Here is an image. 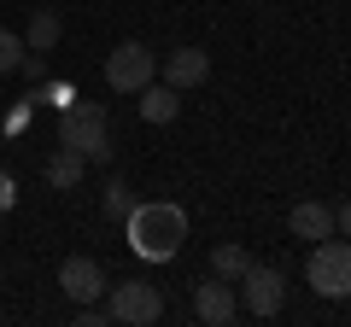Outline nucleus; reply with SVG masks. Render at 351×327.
Returning <instances> with one entry per match:
<instances>
[{
	"label": "nucleus",
	"instance_id": "f257e3e1",
	"mask_svg": "<svg viewBox=\"0 0 351 327\" xmlns=\"http://www.w3.org/2000/svg\"><path fill=\"white\" fill-rule=\"evenodd\" d=\"M123 222H129V246H135L141 257H152V263H170V257L182 252V239H188V211L170 205V199L135 205Z\"/></svg>",
	"mask_w": 351,
	"mask_h": 327
},
{
	"label": "nucleus",
	"instance_id": "7ed1b4c3",
	"mask_svg": "<svg viewBox=\"0 0 351 327\" xmlns=\"http://www.w3.org/2000/svg\"><path fill=\"white\" fill-rule=\"evenodd\" d=\"M304 280H311L322 298H351V239H311V263H304Z\"/></svg>",
	"mask_w": 351,
	"mask_h": 327
},
{
	"label": "nucleus",
	"instance_id": "4468645a",
	"mask_svg": "<svg viewBox=\"0 0 351 327\" xmlns=\"http://www.w3.org/2000/svg\"><path fill=\"white\" fill-rule=\"evenodd\" d=\"M246 269H252L246 246H217V252H211V275H217V280H240Z\"/></svg>",
	"mask_w": 351,
	"mask_h": 327
},
{
	"label": "nucleus",
	"instance_id": "dca6fc26",
	"mask_svg": "<svg viewBox=\"0 0 351 327\" xmlns=\"http://www.w3.org/2000/svg\"><path fill=\"white\" fill-rule=\"evenodd\" d=\"M135 199H129V181H106V216H129Z\"/></svg>",
	"mask_w": 351,
	"mask_h": 327
},
{
	"label": "nucleus",
	"instance_id": "0eeeda50",
	"mask_svg": "<svg viewBox=\"0 0 351 327\" xmlns=\"http://www.w3.org/2000/svg\"><path fill=\"white\" fill-rule=\"evenodd\" d=\"M59 292L71 304H94V298H106V275H100V263L94 257H64L59 263Z\"/></svg>",
	"mask_w": 351,
	"mask_h": 327
},
{
	"label": "nucleus",
	"instance_id": "9b49d317",
	"mask_svg": "<svg viewBox=\"0 0 351 327\" xmlns=\"http://www.w3.org/2000/svg\"><path fill=\"white\" fill-rule=\"evenodd\" d=\"M287 228H293L299 239H328V234H334V205H322V199H304V205H293Z\"/></svg>",
	"mask_w": 351,
	"mask_h": 327
},
{
	"label": "nucleus",
	"instance_id": "f8f14e48",
	"mask_svg": "<svg viewBox=\"0 0 351 327\" xmlns=\"http://www.w3.org/2000/svg\"><path fill=\"white\" fill-rule=\"evenodd\" d=\"M59 12H36V18H29V29H24V47L29 53H53V47H59Z\"/></svg>",
	"mask_w": 351,
	"mask_h": 327
},
{
	"label": "nucleus",
	"instance_id": "20e7f679",
	"mask_svg": "<svg viewBox=\"0 0 351 327\" xmlns=\"http://www.w3.org/2000/svg\"><path fill=\"white\" fill-rule=\"evenodd\" d=\"M152 76H158V59H152L147 41H117L106 53V88L112 94H141Z\"/></svg>",
	"mask_w": 351,
	"mask_h": 327
},
{
	"label": "nucleus",
	"instance_id": "2eb2a0df",
	"mask_svg": "<svg viewBox=\"0 0 351 327\" xmlns=\"http://www.w3.org/2000/svg\"><path fill=\"white\" fill-rule=\"evenodd\" d=\"M24 36H12V29H0V76H12L18 64H24Z\"/></svg>",
	"mask_w": 351,
	"mask_h": 327
},
{
	"label": "nucleus",
	"instance_id": "6ab92c4d",
	"mask_svg": "<svg viewBox=\"0 0 351 327\" xmlns=\"http://www.w3.org/2000/svg\"><path fill=\"white\" fill-rule=\"evenodd\" d=\"M12 199H18V181L6 176V170H0V211H6V205H12Z\"/></svg>",
	"mask_w": 351,
	"mask_h": 327
},
{
	"label": "nucleus",
	"instance_id": "f03ea898",
	"mask_svg": "<svg viewBox=\"0 0 351 327\" xmlns=\"http://www.w3.org/2000/svg\"><path fill=\"white\" fill-rule=\"evenodd\" d=\"M59 146L82 152L88 164H106L112 158V123H106V105L100 100H71L59 117Z\"/></svg>",
	"mask_w": 351,
	"mask_h": 327
},
{
	"label": "nucleus",
	"instance_id": "423d86ee",
	"mask_svg": "<svg viewBox=\"0 0 351 327\" xmlns=\"http://www.w3.org/2000/svg\"><path fill=\"white\" fill-rule=\"evenodd\" d=\"M240 304H246V315H258V322L281 315V304H287V275H281V269L252 263L246 275H240Z\"/></svg>",
	"mask_w": 351,
	"mask_h": 327
},
{
	"label": "nucleus",
	"instance_id": "f3484780",
	"mask_svg": "<svg viewBox=\"0 0 351 327\" xmlns=\"http://www.w3.org/2000/svg\"><path fill=\"white\" fill-rule=\"evenodd\" d=\"M18 70H24L29 82H41V76H47V59H41V53H24V64H18Z\"/></svg>",
	"mask_w": 351,
	"mask_h": 327
},
{
	"label": "nucleus",
	"instance_id": "39448f33",
	"mask_svg": "<svg viewBox=\"0 0 351 327\" xmlns=\"http://www.w3.org/2000/svg\"><path fill=\"white\" fill-rule=\"evenodd\" d=\"M106 315L123 327H152L164 315V292L147 287V280H117L112 292H106Z\"/></svg>",
	"mask_w": 351,
	"mask_h": 327
},
{
	"label": "nucleus",
	"instance_id": "6e6552de",
	"mask_svg": "<svg viewBox=\"0 0 351 327\" xmlns=\"http://www.w3.org/2000/svg\"><path fill=\"white\" fill-rule=\"evenodd\" d=\"M193 315H199V322H211V327H228L240 315V298H234V287H228V280H199V287H193Z\"/></svg>",
	"mask_w": 351,
	"mask_h": 327
},
{
	"label": "nucleus",
	"instance_id": "1a4fd4ad",
	"mask_svg": "<svg viewBox=\"0 0 351 327\" xmlns=\"http://www.w3.org/2000/svg\"><path fill=\"white\" fill-rule=\"evenodd\" d=\"M205 76H211V53H199V47L164 53V82H170V88H199Z\"/></svg>",
	"mask_w": 351,
	"mask_h": 327
},
{
	"label": "nucleus",
	"instance_id": "9d476101",
	"mask_svg": "<svg viewBox=\"0 0 351 327\" xmlns=\"http://www.w3.org/2000/svg\"><path fill=\"white\" fill-rule=\"evenodd\" d=\"M135 100H141V123H176L182 117V88H170V82H147Z\"/></svg>",
	"mask_w": 351,
	"mask_h": 327
},
{
	"label": "nucleus",
	"instance_id": "a211bd4d",
	"mask_svg": "<svg viewBox=\"0 0 351 327\" xmlns=\"http://www.w3.org/2000/svg\"><path fill=\"white\" fill-rule=\"evenodd\" d=\"M334 234H346V239H351V199L334 211Z\"/></svg>",
	"mask_w": 351,
	"mask_h": 327
},
{
	"label": "nucleus",
	"instance_id": "ddd939ff",
	"mask_svg": "<svg viewBox=\"0 0 351 327\" xmlns=\"http://www.w3.org/2000/svg\"><path fill=\"white\" fill-rule=\"evenodd\" d=\"M82 170H88V158H82V152L59 146V158L47 164V181H53V187H76V181H82Z\"/></svg>",
	"mask_w": 351,
	"mask_h": 327
}]
</instances>
